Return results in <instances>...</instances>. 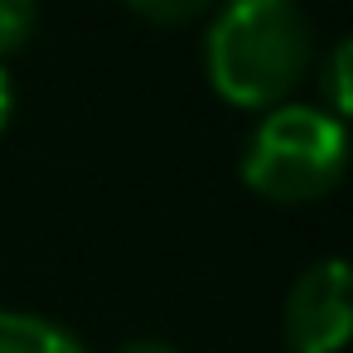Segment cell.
Instances as JSON below:
<instances>
[{
    "label": "cell",
    "instance_id": "1",
    "mask_svg": "<svg viewBox=\"0 0 353 353\" xmlns=\"http://www.w3.org/2000/svg\"><path fill=\"white\" fill-rule=\"evenodd\" d=\"M213 88L237 107H276L310 68V20L290 0H232L203 39Z\"/></svg>",
    "mask_w": 353,
    "mask_h": 353
},
{
    "label": "cell",
    "instance_id": "4",
    "mask_svg": "<svg viewBox=\"0 0 353 353\" xmlns=\"http://www.w3.org/2000/svg\"><path fill=\"white\" fill-rule=\"evenodd\" d=\"M0 353H88L63 324L25 314V310H0Z\"/></svg>",
    "mask_w": 353,
    "mask_h": 353
},
{
    "label": "cell",
    "instance_id": "3",
    "mask_svg": "<svg viewBox=\"0 0 353 353\" xmlns=\"http://www.w3.org/2000/svg\"><path fill=\"white\" fill-rule=\"evenodd\" d=\"M281 329L295 353H339L353 339V261L324 256L305 266L285 295Z\"/></svg>",
    "mask_w": 353,
    "mask_h": 353
},
{
    "label": "cell",
    "instance_id": "8",
    "mask_svg": "<svg viewBox=\"0 0 353 353\" xmlns=\"http://www.w3.org/2000/svg\"><path fill=\"white\" fill-rule=\"evenodd\" d=\"M10 107H15V92H10L6 68H0V131H6V121H10Z\"/></svg>",
    "mask_w": 353,
    "mask_h": 353
},
{
    "label": "cell",
    "instance_id": "2",
    "mask_svg": "<svg viewBox=\"0 0 353 353\" xmlns=\"http://www.w3.org/2000/svg\"><path fill=\"white\" fill-rule=\"evenodd\" d=\"M348 165V131L334 112L281 102L271 107L247 150H242V179L276 203H310L339 184Z\"/></svg>",
    "mask_w": 353,
    "mask_h": 353
},
{
    "label": "cell",
    "instance_id": "7",
    "mask_svg": "<svg viewBox=\"0 0 353 353\" xmlns=\"http://www.w3.org/2000/svg\"><path fill=\"white\" fill-rule=\"evenodd\" d=\"M136 15H145V20H160V25H179V20H194L203 6H199V0H170V6H145V0H141V6H131Z\"/></svg>",
    "mask_w": 353,
    "mask_h": 353
},
{
    "label": "cell",
    "instance_id": "5",
    "mask_svg": "<svg viewBox=\"0 0 353 353\" xmlns=\"http://www.w3.org/2000/svg\"><path fill=\"white\" fill-rule=\"evenodd\" d=\"M324 97L339 117H353V34H343L324 59Z\"/></svg>",
    "mask_w": 353,
    "mask_h": 353
},
{
    "label": "cell",
    "instance_id": "6",
    "mask_svg": "<svg viewBox=\"0 0 353 353\" xmlns=\"http://www.w3.org/2000/svg\"><path fill=\"white\" fill-rule=\"evenodd\" d=\"M34 30V6L30 0H0V54H10L30 39Z\"/></svg>",
    "mask_w": 353,
    "mask_h": 353
},
{
    "label": "cell",
    "instance_id": "9",
    "mask_svg": "<svg viewBox=\"0 0 353 353\" xmlns=\"http://www.w3.org/2000/svg\"><path fill=\"white\" fill-rule=\"evenodd\" d=\"M121 353H179V348H170V343H155V339H141V343H126Z\"/></svg>",
    "mask_w": 353,
    "mask_h": 353
}]
</instances>
